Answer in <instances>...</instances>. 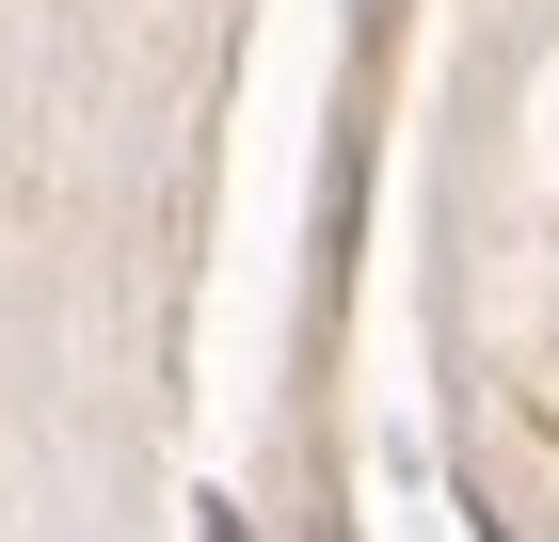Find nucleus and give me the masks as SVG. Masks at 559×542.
<instances>
[{
    "mask_svg": "<svg viewBox=\"0 0 559 542\" xmlns=\"http://www.w3.org/2000/svg\"><path fill=\"white\" fill-rule=\"evenodd\" d=\"M192 542H257V527H240V510H224V495H209V510H192Z\"/></svg>",
    "mask_w": 559,
    "mask_h": 542,
    "instance_id": "f257e3e1",
    "label": "nucleus"
}]
</instances>
